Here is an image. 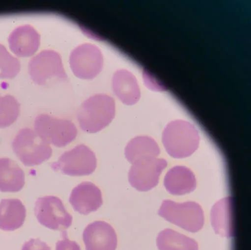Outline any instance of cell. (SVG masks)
I'll list each match as a JSON object with an SVG mask.
<instances>
[{
	"mask_svg": "<svg viewBox=\"0 0 251 250\" xmlns=\"http://www.w3.org/2000/svg\"><path fill=\"white\" fill-rule=\"evenodd\" d=\"M212 225L218 234L230 237L233 234L232 202L229 197L218 201L211 212Z\"/></svg>",
	"mask_w": 251,
	"mask_h": 250,
	"instance_id": "2e32d148",
	"label": "cell"
},
{
	"mask_svg": "<svg viewBox=\"0 0 251 250\" xmlns=\"http://www.w3.org/2000/svg\"><path fill=\"white\" fill-rule=\"evenodd\" d=\"M56 250H81L79 244L75 241H71L67 236L56 243Z\"/></svg>",
	"mask_w": 251,
	"mask_h": 250,
	"instance_id": "7402d4cb",
	"label": "cell"
},
{
	"mask_svg": "<svg viewBox=\"0 0 251 250\" xmlns=\"http://www.w3.org/2000/svg\"><path fill=\"white\" fill-rule=\"evenodd\" d=\"M69 201L75 211L85 215L97 211L103 204L100 189L89 181L76 186L71 193Z\"/></svg>",
	"mask_w": 251,
	"mask_h": 250,
	"instance_id": "30bf717a",
	"label": "cell"
},
{
	"mask_svg": "<svg viewBox=\"0 0 251 250\" xmlns=\"http://www.w3.org/2000/svg\"><path fill=\"white\" fill-rule=\"evenodd\" d=\"M160 153L156 142L147 136L135 137L127 144L125 150L126 159L132 164L139 159L157 158Z\"/></svg>",
	"mask_w": 251,
	"mask_h": 250,
	"instance_id": "e0dca14e",
	"label": "cell"
},
{
	"mask_svg": "<svg viewBox=\"0 0 251 250\" xmlns=\"http://www.w3.org/2000/svg\"><path fill=\"white\" fill-rule=\"evenodd\" d=\"M59 68V58L52 51H44L34 57L29 64V72L32 80L44 85L47 80L57 75Z\"/></svg>",
	"mask_w": 251,
	"mask_h": 250,
	"instance_id": "7c38bea8",
	"label": "cell"
},
{
	"mask_svg": "<svg viewBox=\"0 0 251 250\" xmlns=\"http://www.w3.org/2000/svg\"><path fill=\"white\" fill-rule=\"evenodd\" d=\"M22 250H51V248L40 239L32 238L25 243Z\"/></svg>",
	"mask_w": 251,
	"mask_h": 250,
	"instance_id": "44dd1931",
	"label": "cell"
},
{
	"mask_svg": "<svg viewBox=\"0 0 251 250\" xmlns=\"http://www.w3.org/2000/svg\"><path fill=\"white\" fill-rule=\"evenodd\" d=\"M115 103L105 96L93 97L86 100L77 113L80 128L88 133H96L105 128L115 117Z\"/></svg>",
	"mask_w": 251,
	"mask_h": 250,
	"instance_id": "7a4b0ae2",
	"label": "cell"
},
{
	"mask_svg": "<svg viewBox=\"0 0 251 250\" xmlns=\"http://www.w3.org/2000/svg\"><path fill=\"white\" fill-rule=\"evenodd\" d=\"M158 214L167 221L191 232L201 230L204 223L202 209L193 201L178 203L164 200Z\"/></svg>",
	"mask_w": 251,
	"mask_h": 250,
	"instance_id": "277c9868",
	"label": "cell"
},
{
	"mask_svg": "<svg viewBox=\"0 0 251 250\" xmlns=\"http://www.w3.org/2000/svg\"><path fill=\"white\" fill-rule=\"evenodd\" d=\"M83 239L86 250H116L117 233L113 226L103 221L88 225L84 230Z\"/></svg>",
	"mask_w": 251,
	"mask_h": 250,
	"instance_id": "9c48e42d",
	"label": "cell"
},
{
	"mask_svg": "<svg viewBox=\"0 0 251 250\" xmlns=\"http://www.w3.org/2000/svg\"><path fill=\"white\" fill-rule=\"evenodd\" d=\"M55 171L72 176H80L92 174L97 167L95 153L87 146H76L71 150L64 152L57 162L51 165Z\"/></svg>",
	"mask_w": 251,
	"mask_h": 250,
	"instance_id": "8992f818",
	"label": "cell"
},
{
	"mask_svg": "<svg viewBox=\"0 0 251 250\" xmlns=\"http://www.w3.org/2000/svg\"><path fill=\"white\" fill-rule=\"evenodd\" d=\"M34 131L47 143L57 148L66 147L78 134L77 129L72 121L48 114H41L36 117Z\"/></svg>",
	"mask_w": 251,
	"mask_h": 250,
	"instance_id": "5b68a950",
	"label": "cell"
},
{
	"mask_svg": "<svg viewBox=\"0 0 251 250\" xmlns=\"http://www.w3.org/2000/svg\"><path fill=\"white\" fill-rule=\"evenodd\" d=\"M164 147L172 157L183 158L191 155L198 148L200 136L191 123L176 120L169 123L162 134Z\"/></svg>",
	"mask_w": 251,
	"mask_h": 250,
	"instance_id": "6da1fadb",
	"label": "cell"
},
{
	"mask_svg": "<svg viewBox=\"0 0 251 250\" xmlns=\"http://www.w3.org/2000/svg\"><path fill=\"white\" fill-rule=\"evenodd\" d=\"M35 214L41 225L52 230L64 231L73 223V216L56 196L39 198L35 203Z\"/></svg>",
	"mask_w": 251,
	"mask_h": 250,
	"instance_id": "52a82bcc",
	"label": "cell"
},
{
	"mask_svg": "<svg viewBox=\"0 0 251 250\" xmlns=\"http://www.w3.org/2000/svg\"><path fill=\"white\" fill-rule=\"evenodd\" d=\"M25 184V173L19 164L10 158H0V192H18Z\"/></svg>",
	"mask_w": 251,
	"mask_h": 250,
	"instance_id": "9a60e30c",
	"label": "cell"
},
{
	"mask_svg": "<svg viewBox=\"0 0 251 250\" xmlns=\"http://www.w3.org/2000/svg\"><path fill=\"white\" fill-rule=\"evenodd\" d=\"M167 166L164 159L149 158L139 159L132 164L128 173L132 187L141 192H147L158 183L160 176Z\"/></svg>",
	"mask_w": 251,
	"mask_h": 250,
	"instance_id": "ba28073f",
	"label": "cell"
},
{
	"mask_svg": "<svg viewBox=\"0 0 251 250\" xmlns=\"http://www.w3.org/2000/svg\"><path fill=\"white\" fill-rule=\"evenodd\" d=\"M26 217V209L19 199H3L0 202V229L14 231L20 228Z\"/></svg>",
	"mask_w": 251,
	"mask_h": 250,
	"instance_id": "5bb4252c",
	"label": "cell"
},
{
	"mask_svg": "<svg viewBox=\"0 0 251 250\" xmlns=\"http://www.w3.org/2000/svg\"><path fill=\"white\" fill-rule=\"evenodd\" d=\"M21 63L6 48L0 44V79L15 78L20 73Z\"/></svg>",
	"mask_w": 251,
	"mask_h": 250,
	"instance_id": "ffe728a7",
	"label": "cell"
},
{
	"mask_svg": "<svg viewBox=\"0 0 251 250\" xmlns=\"http://www.w3.org/2000/svg\"><path fill=\"white\" fill-rule=\"evenodd\" d=\"M164 184L168 192L174 195H182L193 191L196 179L193 173L184 166H177L166 175Z\"/></svg>",
	"mask_w": 251,
	"mask_h": 250,
	"instance_id": "4fadbf2b",
	"label": "cell"
},
{
	"mask_svg": "<svg viewBox=\"0 0 251 250\" xmlns=\"http://www.w3.org/2000/svg\"><path fill=\"white\" fill-rule=\"evenodd\" d=\"M21 113V105L14 97L0 94V128H6L13 125Z\"/></svg>",
	"mask_w": 251,
	"mask_h": 250,
	"instance_id": "d6986e66",
	"label": "cell"
},
{
	"mask_svg": "<svg viewBox=\"0 0 251 250\" xmlns=\"http://www.w3.org/2000/svg\"><path fill=\"white\" fill-rule=\"evenodd\" d=\"M12 51L21 57L33 55L40 45V36L31 26L26 25L16 28L9 38Z\"/></svg>",
	"mask_w": 251,
	"mask_h": 250,
	"instance_id": "8fae6325",
	"label": "cell"
},
{
	"mask_svg": "<svg viewBox=\"0 0 251 250\" xmlns=\"http://www.w3.org/2000/svg\"><path fill=\"white\" fill-rule=\"evenodd\" d=\"M15 154L26 167L38 166L49 160L53 150L50 145L29 128L21 129L12 143Z\"/></svg>",
	"mask_w": 251,
	"mask_h": 250,
	"instance_id": "3957f363",
	"label": "cell"
},
{
	"mask_svg": "<svg viewBox=\"0 0 251 250\" xmlns=\"http://www.w3.org/2000/svg\"><path fill=\"white\" fill-rule=\"evenodd\" d=\"M156 244L159 250H199L195 240L170 228L159 233Z\"/></svg>",
	"mask_w": 251,
	"mask_h": 250,
	"instance_id": "ac0fdd59",
	"label": "cell"
}]
</instances>
